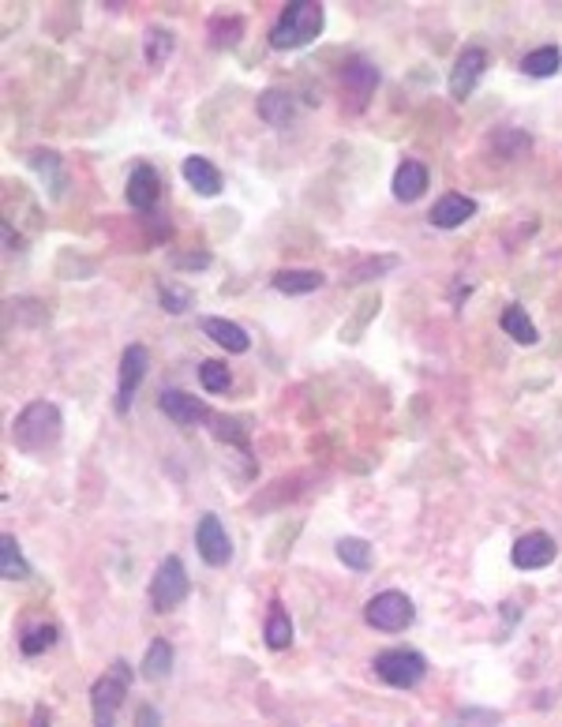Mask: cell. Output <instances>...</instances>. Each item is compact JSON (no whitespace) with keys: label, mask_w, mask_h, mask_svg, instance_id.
Masks as SVG:
<instances>
[{"label":"cell","mask_w":562,"mask_h":727,"mask_svg":"<svg viewBox=\"0 0 562 727\" xmlns=\"http://www.w3.org/2000/svg\"><path fill=\"white\" fill-rule=\"evenodd\" d=\"M199 383H203L207 394H225L233 386V375L225 368V360H203L199 364Z\"/></svg>","instance_id":"83f0119b"},{"label":"cell","mask_w":562,"mask_h":727,"mask_svg":"<svg viewBox=\"0 0 562 727\" xmlns=\"http://www.w3.org/2000/svg\"><path fill=\"white\" fill-rule=\"evenodd\" d=\"M562 68V53L559 45H540V49H533V53H525V60H521V72L533 75V79H551V75Z\"/></svg>","instance_id":"603a6c76"},{"label":"cell","mask_w":562,"mask_h":727,"mask_svg":"<svg viewBox=\"0 0 562 727\" xmlns=\"http://www.w3.org/2000/svg\"><path fill=\"white\" fill-rule=\"evenodd\" d=\"M188 593H192V578H188V570H184V563H180L177 555H169V559L154 570V581H150V604H154L158 615H165V611L180 608V604L188 600Z\"/></svg>","instance_id":"5b68a950"},{"label":"cell","mask_w":562,"mask_h":727,"mask_svg":"<svg viewBox=\"0 0 562 727\" xmlns=\"http://www.w3.org/2000/svg\"><path fill=\"white\" fill-rule=\"evenodd\" d=\"M341 83H345V94H349L353 109H364V102L371 98V90L379 87V68H375L371 60L356 57V60H349V68H345V75H341Z\"/></svg>","instance_id":"4fadbf2b"},{"label":"cell","mask_w":562,"mask_h":727,"mask_svg":"<svg viewBox=\"0 0 562 727\" xmlns=\"http://www.w3.org/2000/svg\"><path fill=\"white\" fill-rule=\"evenodd\" d=\"M390 188H394V199H398V203H416L420 195L428 192V165L416 162V158H405V162L398 165Z\"/></svg>","instance_id":"9a60e30c"},{"label":"cell","mask_w":562,"mask_h":727,"mask_svg":"<svg viewBox=\"0 0 562 727\" xmlns=\"http://www.w3.org/2000/svg\"><path fill=\"white\" fill-rule=\"evenodd\" d=\"M143 679L147 683H162L165 675L173 671V645L165 638H154L150 641V649H147V656H143Z\"/></svg>","instance_id":"7402d4cb"},{"label":"cell","mask_w":562,"mask_h":727,"mask_svg":"<svg viewBox=\"0 0 562 727\" xmlns=\"http://www.w3.org/2000/svg\"><path fill=\"white\" fill-rule=\"evenodd\" d=\"M195 548L207 566H225L233 559V544H229V533L218 514H203L195 521Z\"/></svg>","instance_id":"9c48e42d"},{"label":"cell","mask_w":562,"mask_h":727,"mask_svg":"<svg viewBox=\"0 0 562 727\" xmlns=\"http://www.w3.org/2000/svg\"><path fill=\"white\" fill-rule=\"evenodd\" d=\"M338 559L349 570H371V563H375V548H371L368 540H360V536H341L338 540Z\"/></svg>","instance_id":"d4e9b609"},{"label":"cell","mask_w":562,"mask_h":727,"mask_svg":"<svg viewBox=\"0 0 562 727\" xmlns=\"http://www.w3.org/2000/svg\"><path fill=\"white\" fill-rule=\"evenodd\" d=\"M132 727H162V716H158L154 705H139V709H135Z\"/></svg>","instance_id":"e575fe53"},{"label":"cell","mask_w":562,"mask_h":727,"mask_svg":"<svg viewBox=\"0 0 562 727\" xmlns=\"http://www.w3.org/2000/svg\"><path fill=\"white\" fill-rule=\"evenodd\" d=\"M555 555H559V544L548 533H525L510 551L518 570H544V566L555 563Z\"/></svg>","instance_id":"30bf717a"},{"label":"cell","mask_w":562,"mask_h":727,"mask_svg":"<svg viewBox=\"0 0 562 727\" xmlns=\"http://www.w3.org/2000/svg\"><path fill=\"white\" fill-rule=\"evenodd\" d=\"M180 169H184V180H188L203 199H214V195L222 192V173H218V165L210 162V158H203V154L184 158Z\"/></svg>","instance_id":"2e32d148"},{"label":"cell","mask_w":562,"mask_h":727,"mask_svg":"<svg viewBox=\"0 0 562 727\" xmlns=\"http://www.w3.org/2000/svg\"><path fill=\"white\" fill-rule=\"evenodd\" d=\"M323 23H326L323 4H315V0H293V4L281 8L278 27L270 30V49H278V53L304 49V45L315 42L323 34Z\"/></svg>","instance_id":"7a4b0ae2"},{"label":"cell","mask_w":562,"mask_h":727,"mask_svg":"<svg viewBox=\"0 0 562 727\" xmlns=\"http://www.w3.org/2000/svg\"><path fill=\"white\" fill-rule=\"evenodd\" d=\"M158 405H162V413L169 416L173 424H180V428H195V424L214 420L207 405H203V401H195L192 394H184V390H162Z\"/></svg>","instance_id":"8fae6325"},{"label":"cell","mask_w":562,"mask_h":727,"mask_svg":"<svg viewBox=\"0 0 562 727\" xmlns=\"http://www.w3.org/2000/svg\"><path fill=\"white\" fill-rule=\"evenodd\" d=\"M323 274L319 270H278L274 278H270V285L278 289V293H285V297H308V293H315V289H323Z\"/></svg>","instance_id":"d6986e66"},{"label":"cell","mask_w":562,"mask_h":727,"mask_svg":"<svg viewBox=\"0 0 562 727\" xmlns=\"http://www.w3.org/2000/svg\"><path fill=\"white\" fill-rule=\"evenodd\" d=\"M529 147H533V139L525 132H518V128H503V132L495 135V150H499L503 158H518V154H525Z\"/></svg>","instance_id":"4dcf8cb0"},{"label":"cell","mask_w":562,"mask_h":727,"mask_svg":"<svg viewBox=\"0 0 562 727\" xmlns=\"http://www.w3.org/2000/svg\"><path fill=\"white\" fill-rule=\"evenodd\" d=\"M263 638H267V645H270V649H278V653L293 645V619H289V611L281 608V604H274V608H270Z\"/></svg>","instance_id":"484cf974"},{"label":"cell","mask_w":562,"mask_h":727,"mask_svg":"<svg viewBox=\"0 0 562 727\" xmlns=\"http://www.w3.org/2000/svg\"><path fill=\"white\" fill-rule=\"evenodd\" d=\"M473 214H476V203L469 195L446 192V195H439L435 207H431V225H439V229H458V225H465Z\"/></svg>","instance_id":"5bb4252c"},{"label":"cell","mask_w":562,"mask_h":727,"mask_svg":"<svg viewBox=\"0 0 562 727\" xmlns=\"http://www.w3.org/2000/svg\"><path fill=\"white\" fill-rule=\"evenodd\" d=\"M173 49H177V38H173V30L162 27V23L147 27V34H143V53H147V64H150V68H162L165 60L173 57Z\"/></svg>","instance_id":"44dd1931"},{"label":"cell","mask_w":562,"mask_h":727,"mask_svg":"<svg viewBox=\"0 0 562 727\" xmlns=\"http://www.w3.org/2000/svg\"><path fill=\"white\" fill-rule=\"evenodd\" d=\"M255 105H259V117L267 120V124H274V128H285V124L296 120V98L281 87H267Z\"/></svg>","instance_id":"e0dca14e"},{"label":"cell","mask_w":562,"mask_h":727,"mask_svg":"<svg viewBox=\"0 0 562 727\" xmlns=\"http://www.w3.org/2000/svg\"><path fill=\"white\" fill-rule=\"evenodd\" d=\"M488 49H480V45H469L458 60H454V72H450V98L454 102H465L476 87H480V79L488 72Z\"/></svg>","instance_id":"ba28073f"},{"label":"cell","mask_w":562,"mask_h":727,"mask_svg":"<svg viewBox=\"0 0 562 727\" xmlns=\"http://www.w3.org/2000/svg\"><path fill=\"white\" fill-rule=\"evenodd\" d=\"M158 300H162V308L169 315H184L195 304L192 289H184V285H173V282H162V289H158Z\"/></svg>","instance_id":"f1b7e54d"},{"label":"cell","mask_w":562,"mask_h":727,"mask_svg":"<svg viewBox=\"0 0 562 727\" xmlns=\"http://www.w3.org/2000/svg\"><path fill=\"white\" fill-rule=\"evenodd\" d=\"M210 424H214V435H218L222 443H233L240 454H248V431L240 428L237 420H229V416H214Z\"/></svg>","instance_id":"1f68e13d"},{"label":"cell","mask_w":562,"mask_h":727,"mask_svg":"<svg viewBox=\"0 0 562 727\" xmlns=\"http://www.w3.org/2000/svg\"><path fill=\"white\" fill-rule=\"evenodd\" d=\"M203 334H207L210 342L222 345L225 353H248V345H252L248 330L237 327L233 319H218V315H207V319H203Z\"/></svg>","instance_id":"ac0fdd59"},{"label":"cell","mask_w":562,"mask_h":727,"mask_svg":"<svg viewBox=\"0 0 562 727\" xmlns=\"http://www.w3.org/2000/svg\"><path fill=\"white\" fill-rule=\"evenodd\" d=\"M34 727H49V713L45 709H34Z\"/></svg>","instance_id":"d590c367"},{"label":"cell","mask_w":562,"mask_h":727,"mask_svg":"<svg viewBox=\"0 0 562 727\" xmlns=\"http://www.w3.org/2000/svg\"><path fill=\"white\" fill-rule=\"evenodd\" d=\"M499 327H503L518 345H536V342H540V330H536V323L529 319V312H525L521 304H510V308H503V315H499Z\"/></svg>","instance_id":"ffe728a7"},{"label":"cell","mask_w":562,"mask_h":727,"mask_svg":"<svg viewBox=\"0 0 562 727\" xmlns=\"http://www.w3.org/2000/svg\"><path fill=\"white\" fill-rule=\"evenodd\" d=\"M57 645V626L53 623H34L23 630V638H19V649H23V656H42L49 653Z\"/></svg>","instance_id":"4316f807"},{"label":"cell","mask_w":562,"mask_h":727,"mask_svg":"<svg viewBox=\"0 0 562 727\" xmlns=\"http://www.w3.org/2000/svg\"><path fill=\"white\" fill-rule=\"evenodd\" d=\"M375 675L383 679L386 686H398V690H413V686L424 683L428 675V660L413 649H386V653L375 656Z\"/></svg>","instance_id":"277c9868"},{"label":"cell","mask_w":562,"mask_h":727,"mask_svg":"<svg viewBox=\"0 0 562 727\" xmlns=\"http://www.w3.org/2000/svg\"><path fill=\"white\" fill-rule=\"evenodd\" d=\"M390 267H398V259H379V263H375V259H368V263H360V267L353 270V282L368 278V274H375V278H379V274H383V270H390Z\"/></svg>","instance_id":"836d02e7"},{"label":"cell","mask_w":562,"mask_h":727,"mask_svg":"<svg viewBox=\"0 0 562 727\" xmlns=\"http://www.w3.org/2000/svg\"><path fill=\"white\" fill-rule=\"evenodd\" d=\"M499 720H503V716L488 713V709H465V713H458L454 727H495Z\"/></svg>","instance_id":"d6a6232c"},{"label":"cell","mask_w":562,"mask_h":727,"mask_svg":"<svg viewBox=\"0 0 562 727\" xmlns=\"http://www.w3.org/2000/svg\"><path fill=\"white\" fill-rule=\"evenodd\" d=\"M30 574L27 559H23V551H19V544H15L12 533L0 536V578L4 581H23Z\"/></svg>","instance_id":"cb8c5ba5"},{"label":"cell","mask_w":562,"mask_h":727,"mask_svg":"<svg viewBox=\"0 0 562 727\" xmlns=\"http://www.w3.org/2000/svg\"><path fill=\"white\" fill-rule=\"evenodd\" d=\"M240 34H244L240 19H214L210 23V42L218 45V49H233L240 42Z\"/></svg>","instance_id":"f546056e"},{"label":"cell","mask_w":562,"mask_h":727,"mask_svg":"<svg viewBox=\"0 0 562 727\" xmlns=\"http://www.w3.org/2000/svg\"><path fill=\"white\" fill-rule=\"evenodd\" d=\"M64 416L53 401H30L23 413L12 420V443L23 454H45L60 443Z\"/></svg>","instance_id":"6da1fadb"},{"label":"cell","mask_w":562,"mask_h":727,"mask_svg":"<svg viewBox=\"0 0 562 727\" xmlns=\"http://www.w3.org/2000/svg\"><path fill=\"white\" fill-rule=\"evenodd\" d=\"M364 619H368L371 630H383V634H401V630H409L416 619V608L413 600L398 589H390V593H379L368 600V608H364Z\"/></svg>","instance_id":"8992f818"},{"label":"cell","mask_w":562,"mask_h":727,"mask_svg":"<svg viewBox=\"0 0 562 727\" xmlns=\"http://www.w3.org/2000/svg\"><path fill=\"white\" fill-rule=\"evenodd\" d=\"M147 368H150V353L147 345H128L124 353H120V375H117V413H128L132 409V398L135 390L143 386L147 379Z\"/></svg>","instance_id":"52a82bcc"},{"label":"cell","mask_w":562,"mask_h":727,"mask_svg":"<svg viewBox=\"0 0 562 727\" xmlns=\"http://www.w3.org/2000/svg\"><path fill=\"white\" fill-rule=\"evenodd\" d=\"M158 199H162V177H158V169L147 162L135 165L132 177H128V203L135 210L150 214V210L158 207Z\"/></svg>","instance_id":"7c38bea8"},{"label":"cell","mask_w":562,"mask_h":727,"mask_svg":"<svg viewBox=\"0 0 562 727\" xmlns=\"http://www.w3.org/2000/svg\"><path fill=\"white\" fill-rule=\"evenodd\" d=\"M128 690H132V668H128V660H113L102 679L90 686L94 727H117V713L128 698Z\"/></svg>","instance_id":"3957f363"}]
</instances>
